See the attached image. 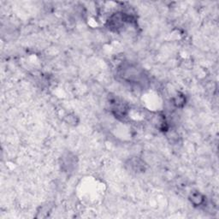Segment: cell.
Listing matches in <instances>:
<instances>
[{"label": "cell", "mask_w": 219, "mask_h": 219, "mask_svg": "<svg viewBox=\"0 0 219 219\" xmlns=\"http://www.w3.org/2000/svg\"><path fill=\"white\" fill-rule=\"evenodd\" d=\"M190 200L194 206H200L205 201V197L199 192H194L190 196Z\"/></svg>", "instance_id": "1"}, {"label": "cell", "mask_w": 219, "mask_h": 219, "mask_svg": "<svg viewBox=\"0 0 219 219\" xmlns=\"http://www.w3.org/2000/svg\"><path fill=\"white\" fill-rule=\"evenodd\" d=\"M184 103V98H183L182 96H178V97L175 98V104L178 106V105H180L181 104H183Z\"/></svg>", "instance_id": "2"}]
</instances>
